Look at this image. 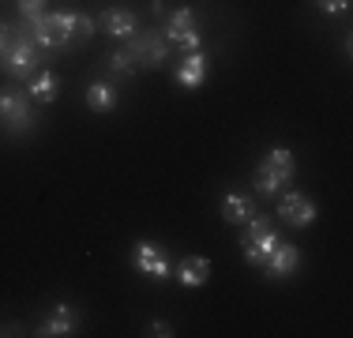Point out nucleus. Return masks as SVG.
I'll use <instances>...</instances> for the list:
<instances>
[{"mask_svg":"<svg viewBox=\"0 0 353 338\" xmlns=\"http://www.w3.org/2000/svg\"><path fill=\"white\" fill-rule=\"evenodd\" d=\"M46 49L38 46L34 38L27 34V27L23 23H15V34H12V46H8V53L0 57V72L8 75V79H19L27 83L30 75L38 72V68H46Z\"/></svg>","mask_w":353,"mask_h":338,"instance_id":"f257e3e1","label":"nucleus"},{"mask_svg":"<svg viewBox=\"0 0 353 338\" xmlns=\"http://www.w3.org/2000/svg\"><path fill=\"white\" fill-rule=\"evenodd\" d=\"M293 173H297V162H293V150L282 147V143H274L271 150H267L263 158H259L256 173H252V188H256V196H279L285 184L293 181Z\"/></svg>","mask_w":353,"mask_h":338,"instance_id":"f03ea898","label":"nucleus"},{"mask_svg":"<svg viewBox=\"0 0 353 338\" xmlns=\"http://www.w3.org/2000/svg\"><path fill=\"white\" fill-rule=\"evenodd\" d=\"M49 15V30H53V41L61 53H68V49H79L83 41L94 38L98 30V19L87 12H75V8H61V12H46Z\"/></svg>","mask_w":353,"mask_h":338,"instance_id":"7ed1b4c3","label":"nucleus"},{"mask_svg":"<svg viewBox=\"0 0 353 338\" xmlns=\"http://www.w3.org/2000/svg\"><path fill=\"white\" fill-rule=\"evenodd\" d=\"M165 34V41H170V49H176V53H199L203 49V30H199V15L196 8L181 4L173 8V12H165L162 27H158Z\"/></svg>","mask_w":353,"mask_h":338,"instance_id":"20e7f679","label":"nucleus"},{"mask_svg":"<svg viewBox=\"0 0 353 338\" xmlns=\"http://www.w3.org/2000/svg\"><path fill=\"white\" fill-rule=\"evenodd\" d=\"M34 109H30L27 90L19 87H0V132L8 139H23V135L34 132Z\"/></svg>","mask_w":353,"mask_h":338,"instance_id":"39448f33","label":"nucleus"},{"mask_svg":"<svg viewBox=\"0 0 353 338\" xmlns=\"http://www.w3.org/2000/svg\"><path fill=\"white\" fill-rule=\"evenodd\" d=\"M279 230H274V222L267 215H252L245 226H241V252H245V259L252 267H263L267 259H271V252L279 248Z\"/></svg>","mask_w":353,"mask_h":338,"instance_id":"423d86ee","label":"nucleus"},{"mask_svg":"<svg viewBox=\"0 0 353 338\" xmlns=\"http://www.w3.org/2000/svg\"><path fill=\"white\" fill-rule=\"evenodd\" d=\"M124 46L136 57L139 72H162V68L170 64V41H165L162 30H139V34H132Z\"/></svg>","mask_w":353,"mask_h":338,"instance_id":"0eeeda50","label":"nucleus"},{"mask_svg":"<svg viewBox=\"0 0 353 338\" xmlns=\"http://www.w3.org/2000/svg\"><path fill=\"white\" fill-rule=\"evenodd\" d=\"M132 267H136L143 278H150V282H162V278L173 275L170 252H165L162 244H154V241H139L136 248H132Z\"/></svg>","mask_w":353,"mask_h":338,"instance_id":"6e6552de","label":"nucleus"},{"mask_svg":"<svg viewBox=\"0 0 353 338\" xmlns=\"http://www.w3.org/2000/svg\"><path fill=\"white\" fill-rule=\"evenodd\" d=\"M279 222L285 226H293V230H308V226L316 222V199L312 196H305V192H285V196L279 199Z\"/></svg>","mask_w":353,"mask_h":338,"instance_id":"1a4fd4ad","label":"nucleus"},{"mask_svg":"<svg viewBox=\"0 0 353 338\" xmlns=\"http://www.w3.org/2000/svg\"><path fill=\"white\" fill-rule=\"evenodd\" d=\"M79 331V308H72L68 301H61V304H53V308L46 312V319L38 324V331L41 338H68Z\"/></svg>","mask_w":353,"mask_h":338,"instance_id":"9d476101","label":"nucleus"},{"mask_svg":"<svg viewBox=\"0 0 353 338\" xmlns=\"http://www.w3.org/2000/svg\"><path fill=\"white\" fill-rule=\"evenodd\" d=\"M98 27H102L109 38H117V41H128L132 34H139V15L132 12V8H124V4H113V8H105L102 12V19H98Z\"/></svg>","mask_w":353,"mask_h":338,"instance_id":"9b49d317","label":"nucleus"},{"mask_svg":"<svg viewBox=\"0 0 353 338\" xmlns=\"http://www.w3.org/2000/svg\"><path fill=\"white\" fill-rule=\"evenodd\" d=\"M207 72H211V61H207L203 49L199 53H181V64L173 68V79L184 90H199L207 83Z\"/></svg>","mask_w":353,"mask_h":338,"instance_id":"f8f14e48","label":"nucleus"},{"mask_svg":"<svg viewBox=\"0 0 353 338\" xmlns=\"http://www.w3.org/2000/svg\"><path fill=\"white\" fill-rule=\"evenodd\" d=\"M297 270H301V248H297V244L279 241V248H274V252H271V259L263 264V275H267V278H274V282H282V278L297 275Z\"/></svg>","mask_w":353,"mask_h":338,"instance_id":"ddd939ff","label":"nucleus"},{"mask_svg":"<svg viewBox=\"0 0 353 338\" xmlns=\"http://www.w3.org/2000/svg\"><path fill=\"white\" fill-rule=\"evenodd\" d=\"M27 98L38 101V106H53V101L61 98V75H57L53 68H38L27 79Z\"/></svg>","mask_w":353,"mask_h":338,"instance_id":"4468645a","label":"nucleus"},{"mask_svg":"<svg viewBox=\"0 0 353 338\" xmlns=\"http://www.w3.org/2000/svg\"><path fill=\"white\" fill-rule=\"evenodd\" d=\"M173 278L184 290H199V286L211 282V259L207 256H184L181 264L173 267Z\"/></svg>","mask_w":353,"mask_h":338,"instance_id":"2eb2a0df","label":"nucleus"},{"mask_svg":"<svg viewBox=\"0 0 353 338\" xmlns=\"http://www.w3.org/2000/svg\"><path fill=\"white\" fill-rule=\"evenodd\" d=\"M102 72L109 75V83H132L139 75V64H136V57L128 53V46L121 41V49H113V53H105V61H102Z\"/></svg>","mask_w":353,"mask_h":338,"instance_id":"dca6fc26","label":"nucleus"},{"mask_svg":"<svg viewBox=\"0 0 353 338\" xmlns=\"http://www.w3.org/2000/svg\"><path fill=\"white\" fill-rule=\"evenodd\" d=\"M83 101H87V109L90 113H113L117 106H121V90H117V83H109V79H94V83H87V95H83Z\"/></svg>","mask_w":353,"mask_h":338,"instance_id":"f3484780","label":"nucleus"},{"mask_svg":"<svg viewBox=\"0 0 353 338\" xmlns=\"http://www.w3.org/2000/svg\"><path fill=\"white\" fill-rule=\"evenodd\" d=\"M252 215H256V199L245 196V192H230V196L222 199V222H230V226H245Z\"/></svg>","mask_w":353,"mask_h":338,"instance_id":"a211bd4d","label":"nucleus"},{"mask_svg":"<svg viewBox=\"0 0 353 338\" xmlns=\"http://www.w3.org/2000/svg\"><path fill=\"white\" fill-rule=\"evenodd\" d=\"M316 12L327 15V19H339V15L350 12V0H316Z\"/></svg>","mask_w":353,"mask_h":338,"instance_id":"6ab92c4d","label":"nucleus"},{"mask_svg":"<svg viewBox=\"0 0 353 338\" xmlns=\"http://www.w3.org/2000/svg\"><path fill=\"white\" fill-rule=\"evenodd\" d=\"M19 4V19H34V15H41V12H49V0H15Z\"/></svg>","mask_w":353,"mask_h":338,"instance_id":"aec40b11","label":"nucleus"},{"mask_svg":"<svg viewBox=\"0 0 353 338\" xmlns=\"http://www.w3.org/2000/svg\"><path fill=\"white\" fill-rule=\"evenodd\" d=\"M147 335H154V338H170V335H173V327L165 324V319H150V324H147Z\"/></svg>","mask_w":353,"mask_h":338,"instance_id":"412c9836","label":"nucleus"},{"mask_svg":"<svg viewBox=\"0 0 353 338\" xmlns=\"http://www.w3.org/2000/svg\"><path fill=\"white\" fill-rule=\"evenodd\" d=\"M12 34H15V27L8 19H0V57L8 53V46H12Z\"/></svg>","mask_w":353,"mask_h":338,"instance_id":"4be33fe9","label":"nucleus"},{"mask_svg":"<svg viewBox=\"0 0 353 338\" xmlns=\"http://www.w3.org/2000/svg\"><path fill=\"white\" fill-rule=\"evenodd\" d=\"M150 12H154L158 19H165V4H162V0H150Z\"/></svg>","mask_w":353,"mask_h":338,"instance_id":"5701e85b","label":"nucleus"}]
</instances>
